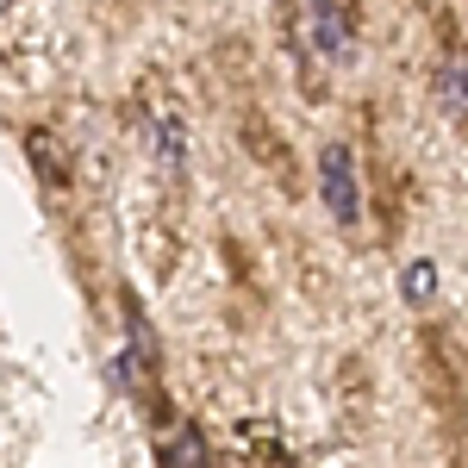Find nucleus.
<instances>
[{
    "label": "nucleus",
    "instance_id": "obj_1",
    "mask_svg": "<svg viewBox=\"0 0 468 468\" xmlns=\"http://www.w3.org/2000/svg\"><path fill=\"white\" fill-rule=\"evenodd\" d=\"M293 44L324 63V69H350L356 63V26L344 0H293Z\"/></svg>",
    "mask_w": 468,
    "mask_h": 468
},
{
    "label": "nucleus",
    "instance_id": "obj_2",
    "mask_svg": "<svg viewBox=\"0 0 468 468\" xmlns=\"http://www.w3.org/2000/svg\"><path fill=\"white\" fill-rule=\"evenodd\" d=\"M319 200L337 231H356L362 225V176H356V150L350 144L319 150Z\"/></svg>",
    "mask_w": 468,
    "mask_h": 468
},
{
    "label": "nucleus",
    "instance_id": "obj_3",
    "mask_svg": "<svg viewBox=\"0 0 468 468\" xmlns=\"http://www.w3.org/2000/svg\"><path fill=\"white\" fill-rule=\"evenodd\" d=\"M144 138H150V156H156L163 176H181V169H187V125H181V112H169V107L150 112Z\"/></svg>",
    "mask_w": 468,
    "mask_h": 468
},
{
    "label": "nucleus",
    "instance_id": "obj_4",
    "mask_svg": "<svg viewBox=\"0 0 468 468\" xmlns=\"http://www.w3.org/2000/svg\"><path fill=\"white\" fill-rule=\"evenodd\" d=\"M431 94H437V107L450 112V119H468V50H450V57L437 63Z\"/></svg>",
    "mask_w": 468,
    "mask_h": 468
},
{
    "label": "nucleus",
    "instance_id": "obj_5",
    "mask_svg": "<svg viewBox=\"0 0 468 468\" xmlns=\"http://www.w3.org/2000/svg\"><path fill=\"white\" fill-rule=\"evenodd\" d=\"M156 463H207V437L194 431V425H181L176 437L156 443Z\"/></svg>",
    "mask_w": 468,
    "mask_h": 468
},
{
    "label": "nucleus",
    "instance_id": "obj_6",
    "mask_svg": "<svg viewBox=\"0 0 468 468\" xmlns=\"http://www.w3.org/2000/svg\"><path fill=\"white\" fill-rule=\"evenodd\" d=\"M399 293H406V300H431L437 293V262H412V269L399 275Z\"/></svg>",
    "mask_w": 468,
    "mask_h": 468
},
{
    "label": "nucleus",
    "instance_id": "obj_7",
    "mask_svg": "<svg viewBox=\"0 0 468 468\" xmlns=\"http://www.w3.org/2000/svg\"><path fill=\"white\" fill-rule=\"evenodd\" d=\"M0 13H6V0H0Z\"/></svg>",
    "mask_w": 468,
    "mask_h": 468
}]
</instances>
